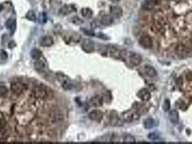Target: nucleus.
<instances>
[{
    "label": "nucleus",
    "mask_w": 192,
    "mask_h": 144,
    "mask_svg": "<svg viewBox=\"0 0 192 144\" xmlns=\"http://www.w3.org/2000/svg\"><path fill=\"white\" fill-rule=\"evenodd\" d=\"M57 79L62 84V87L64 90H71L73 87V85L69 77H66L62 73H58L56 74Z\"/></svg>",
    "instance_id": "nucleus-1"
},
{
    "label": "nucleus",
    "mask_w": 192,
    "mask_h": 144,
    "mask_svg": "<svg viewBox=\"0 0 192 144\" xmlns=\"http://www.w3.org/2000/svg\"><path fill=\"white\" fill-rule=\"evenodd\" d=\"M122 120L127 123H131L133 121H137L140 119V115L137 110H129L123 112L122 115Z\"/></svg>",
    "instance_id": "nucleus-2"
},
{
    "label": "nucleus",
    "mask_w": 192,
    "mask_h": 144,
    "mask_svg": "<svg viewBox=\"0 0 192 144\" xmlns=\"http://www.w3.org/2000/svg\"><path fill=\"white\" fill-rule=\"evenodd\" d=\"M176 54L180 57H187L192 55V49L183 44H178L175 48Z\"/></svg>",
    "instance_id": "nucleus-3"
},
{
    "label": "nucleus",
    "mask_w": 192,
    "mask_h": 144,
    "mask_svg": "<svg viewBox=\"0 0 192 144\" xmlns=\"http://www.w3.org/2000/svg\"><path fill=\"white\" fill-rule=\"evenodd\" d=\"M64 120V115L62 111L55 110L50 113L48 121L51 124H57Z\"/></svg>",
    "instance_id": "nucleus-4"
},
{
    "label": "nucleus",
    "mask_w": 192,
    "mask_h": 144,
    "mask_svg": "<svg viewBox=\"0 0 192 144\" xmlns=\"http://www.w3.org/2000/svg\"><path fill=\"white\" fill-rule=\"evenodd\" d=\"M33 112H23L17 116V121L20 125H26L28 124L33 119Z\"/></svg>",
    "instance_id": "nucleus-5"
},
{
    "label": "nucleus",
    "mask_w": 192,
    "mask_h": 144,
    "mask_svg": "<svg viewBox=\"0 0 192 144\" xmlns=\"http://www.w3.org/2000/svg\"><path fill=\"white\" fill-rule=\"evenodd\" d=\"M10 88L12 92L16 95H20L24 93L25 90L26 89L25 85L22 84L20 82H17V81H15L13 82L10 85Z\"/></svg>",
    "instance_id": "nucleus-6"
},
{
    "label": "nucleus",
    "mask_w": 192,
    "mask_h": 144,
    "mask_svg": "<svg viewBox=\"0 0 192 144\" xmlns=\"http://www.w3.org/2000/svg\"><path fill=\"white\" fill-rule=\"evenodd\" d=\"M33 95L35 98L39 99V100H45L47 98L48 96L47 91L45 88L42 87H36L34 88L33 91Z\"/></svg>",
    "instance_id": "nucleus-7"
},
{
    "label": "nucleus",
    "mask_w": 192,
    "mask_h": 144,
    "mask_svg": "<svg viewBox=\"0 0 192 144\" xmlns=\"http://www.w3.org/2000/svg\"><path fill=\"white\" fill-rule=\"evenodd\" d=\"M139 43L143 48H147V49L152 48V46H153V41H152L150 36L147 35H144L141 36L140 40H139Z\"/></svg>",
    "instance_id": "nucleus-8"
},
{
    "label": "nucleus",
    "mask_w": 192,
    "mask_h": 144,
    "mask_svg": "<svg viewBox=\"0 0 192 144\" xmlns=\"http://www.w3.org/2000/svg\"><path fill=\"white\" fill-rule=\"evenodd\" d=\"M34 67H35V70L40 73H45L48 69L47 64H46L45 60H42L41 58L35 60Z\"/></svg>",
    "instance_id": "nucleus-9"
},
{
    "label": "nucleus",
    "mask_w": 192,
    "mask_h": 144,
    "mask_svg": "<svg viewBox=\"0 0 192 144\" xmlns=\"http://www.w3.org/2000/svg\"><path fill=\"white\" fill-rule=\"evenodd\" d=\"M82 48L85 52L92 53L95 49V44L90 39H85L82 43Z\"/></svg>",
    "instance_id": "nucleus-10"
},
{
    "label": "nucleus",
    "mask_w": 192,
    "mask_h": 144,
    "mask_svg": "<svg viewBox=\"0 0 192 144\" xmlns=\"http://www.w3.org/2000/svg\"><path fill=\"white\" fill-rule=\"evenodd\" d=\"M129 62L133 66H138L142 62L141 55L134 52H129Z\"/></svg>",
    "instance_id": "nucleus-11"
},
{
    "label": "nucleus",
    "mask_w": 192,
    "mask_h": 144,
    "mask_svg": "<svg viewBox=\"0 0 192 144\" xmlns=\"http://www.w3.org/2000/svg\"><path fill=\"white\" fill-rule=\"evenodd\" d=\"M90 119L91 120H93L95 122H100L101 121L102 119L103 118V112L98 110H94L91 111L88 115Z\"/></svg>",
    "instance_id": "nucleus-12"
},
{
    "label": "nucleus",
    "mask_w": 192,
    "mask_h": 144,
    "mask_svg": "<svg viewBox=\"0 0 192 144\" xmlns=\"http://www.w3.org/2000/svg\"><path fill=\"white\" fill-rule=\"evenodd\" d=\"M0 133L3 135H9L10 133V127L7 124L5 120L2 119L0 120Z\"/></svg>",
    "instance_id": "nucleus-13"
},
{
    "label": "nucleus",
    "mask_w": 192,
    "mask_h": 144,
    "mask_svg": "<svg viewBox=\"0 0 192 144\" xmlns=\"http://www.w3.org/2000/svg\"><path fill=\"white\" fill-rule=\"evenodd\" d=\"M39 43H40L41 46L43 47H50L54 43V40L49 35H46V36H43L40 39Z\"/></svg>",
    "instance_id": "nucleus-14"
},
{
    "label": "nucleus",
    "mask_w": 192,
    "mask_h": 144,
    "mask_svg": "<svg viewBox=\"0 0 192 144\" xmlns=\"http://www.w3.org/2000/svg\"><path fill=\"white\" fill-rule=\"evenodd\" d=\"M137 97L142 101H148L151 98V94L147 89H142L137 93Z\"/></svg>",
    "instance_id": "nucleus-15"
},
{
    "label": "nucleus",
    "mask_w": 192,
    "mask_h": 144,
    "mask_svg": "<svg viewBox=\"0 0 192 144\" xmlns=\"http://www.w3.org/2000/svg\"><path fill=\"white\" fill-rule=\"evenodd\" d=\"M110 13L116 18H120L123 15V10L118 6H112L110 8Z\"/></svg>",
    "instance_id": "nucleus-16"
},
{
    "label": "nucleus",
    "mask_w": 192,
    "mask_h": 144,
    "mask_svg": "<svg viewBox=\"0 0 192 144\" xmlns=\"http://www.w3.org/2000/svg\"><path fill=\"white\" fill-rule=\"evenodd\" d=\"M144 70H145V73L146 74L147 76L153 78L157 76V71L155 70L154 67H152L150 65H146L144 67Z\"/></svg>",
    "instance_id": "nucleus-17"
},
{
    "label": "nucleus",
    "mask_w": 192,
    "mask_h": 144,
    "mask_svg": "<svg viewBox=\"0 0 192 144\" xmlns=\"http://www.w3.org/2000/svg\"><path fill=\"white\" fill-rule=\"evenodd\" d=\"M74 11H75V8L72 5H64L60 9L59 13L63 15H67Z\"/></svg>",
    "instance_id": "nucleus-18"
},
{
    "label": "nucleus",
    "mask_w": 192,
    "mask_h": 144,
    "mask_svg": "<svg viewBox=\"0 0 192 144\" xmlns=\"http://www.w3.org/2000/svg\"><path fill=\"white\" fill-rule=\"evenodd\" d=\"M103 98L100 96H95V97H92L90 100V104L92 107H101L103 105Z\"/></svg>",
    "instance_id": "nucleus-19"
},
{
    "label": "nucleus",
    "mask_w": 192,
    "mask_h": 144,
    "mask_svg": "<svg viewBox=\"0 0 192 144\" xmlns=\"http://www.w3.org/2000/svg\"><path fill=\"white\" fill-rule=\"evenodd\" d=\"M169 118L171 123L176 124L179 121V114L175 110H173L169 112Z\"/></svg>",
    "instance_id": "nucleus-20"
},
{
    "label": "nucleus",
    "mask_w": 192,
    "mask_h": 144,
    "mask_svg": "<svg viewBox=\"0 0 192 144\" xmlns=\"http://www.w3.org/2000/svg\"><path fill=\"white\" fill-rule=\"evenodd\" d=\"M113 22H114L113 17H111V15H103V17H101V20H100V23H101L102 25H106V26L111 25L113 23Z\"/></svg>",
    "instance_id": "nucleus-21"
},
{
    "label": "nucleus",
    "mask_w": 192,
    "mask_h": 144,
    "mask_svg": "<svg viewBox=\"0 0 192 144\" xmlns=\"http://www.w3.org/2000/svg\"><path fill=\"white\" fill-rule=\"evenodd\" d=\"M111 125L114 126H119V125H122V120L120 119L118 117L116 113H114L113 112L111 115Z\"/></svg>",
    "instance_id": "nucleus-22"
},
{
    "label": "nucleus",
    "mask_w": 192,
    "mask_h": 144,
    "mask_svg": "<svg viewBox=\"0 0 192 144\" xmlns=\"http://www.w3.org/2000/svg\"><path fill=\"white\" fill-rule=\"evenodd\" d=\"M81 14L85 18H90V17H92L93 13H92V11L91 9L88 7H85L82 9Z\"/></svg>",
    "instance_id": "nucleus-23"
},
{
    "label": "nucleus",
    "mask_w": 192,
    "mask_h": 144,
    "mask_svg": "<svg viewBox=\"0 0 192 144\" xmlns=\"http://www.w3.org/2000/svg\"><path fill=\"white\" fill-rule=\"evenodd\" d=\"M31 55L32 56V58L35 60L39 59V58H41L42 56V53L40 50H39L38 48H33V49L31 51Z\"/></svg>",
    "instance_id": "nucleus-24"
},
{
    "label": "nucleus",
    "mask_w": 192,
    "mask_h": 144,
    "mask_svg": "<svg viewBox=\"0 0 192 144\" xmlns=\"http://www.w3.org/2000/svg\"><path fill=\"white\" fill-rule=\"evenodd\" d=\"M5 25H6V28L7 29L10 30H14L15 29V20H13V19H8L7 20L6 23H5Z\"/></svg>",
    "instance_id": "nucleus-25"
},
{
    "label": "nucleus",
    "mask_w": 192,
    "mask_h": 144,
    "mask_svg": "<svg viewBox=\"0 0 192 144\" xmlns=\"http://www.w3.org/2000/svg\"><path fill=\"white\" fill-rule=\"evenodd\" d=\"M144 126L147 129H151L155 126V121L152 118H149L146 119L144 122Z\"/></svg>",
    "instance_id": "nucleus-26"
},
{
    "label": "nucleus",
    "mask_w": 192,
    "mask_h": 144,
    "mask_svg": "<svg viewBox=\"0 0 192 144\" xmlns=\"http://www.w3.org/2000/svg\"><path fill=\"white\" fill-rule=\"evenodd\" d=\"M155 7V6L153 5V3L151 2L150 0H146V1H145V2H144L142 5L143 9H145V10H148V11L153 9Z\"/></svg>",
    "instance_id": "nucleus-27"
},
{
    "label": "nucleus",
    "mask_w": 192,
    "mask_h": 144,
    "mask_svg": "<svg viewBox=\"0 0 192 144\" xmlns=\"http://www.w3.org/2000/svg\"><path fill=\"white\" fill-rule=\"evenodd\" d=\"M124 142L127 143H133L136 142V139L132 135H126L124 137Z\"/></svg>",
    "instance_id": "nucleus-28"
},
{
    "label": "nucleus",
    "mask_w": 192,
    "mask_h": 144,
    "mask_svg": "<svg viewBox=\"0 0 192 144\" xmlns=\"http://www.w3.org/2000/svg\"><path fill=\"white\" fill-rule=\"evenodd\" d=\"M26 18L31 20V21H35L36 20V15H35L33 11H28V13L26 14Z\"/></svg>",
    "instance_id": "nucleus-29"
},
{
    "label": "nucleus",
    "mask_w": 192,
    "mask_h": 144,
    "mask_svg": "<svg viewBox=\"0 0 192 144\" xmlns=\"http://www.w3.org/2000/svg\"><path fill=\"white\" fill-rule=\"evenodd\" d=\"M170 107H171V103H170V101L168 100H165L163 102V110L167 112V111L169 110Z\"/></svg>",
    "instance_id": "nucleus-30"
},
{
    "label": "nucleus",
    "mask_w": 192,
    "mask_h": 144,
    "mask_svg": "<svg viewBox=\"0 0 192 144\" xmlns=\"http://www.w3.org/2000/svg\"><path fill=\"white\" fill-rule=\"evenodd\" d=\"M70 39L72 40L73 42H74V43H78V42L80 40V39H81V36H80V35H78V34L75 33L74 34V35H72V37L70 38Z\"/></svg>",
    "instance_id": "nucleus-31"
},
{
    "label": "nucleus",
    "mask_w": 192,
    "mask_h": 144,
    "mask_svg": "<svg viewBox=\"0 0 192 144\" xmlns=\"http://www.w3.org/2000/svg\"><path fill=\"white\" fill-rule=\"evenodd\" d=\"M8 89L5 86H0V96H5L7 94Z\"/></svg>",
    "instance_id": "nucleus-32"
},
{
    "label": "nucleus",
    "mask_w": 192,
    "mask_h": 144,
    "mask_svg": "<svg viewBox=\"0 0 192 144\" xmlns=\"http://www.w3.org/2000/svg\"><path fill=\"white\" fill-rule=\"evenodd\" d=\"M72 22L74 24H76V25H80V24H82V23L83 22L82 20L77 17H72Z\"/></svg>",
    "instance_id": "nucleus-33"
},
{
    "label": "nucleus",
    "mask_w": 192,
    "mask_h": 144,
    "mask_svg": "<svg viewBox=\"0 0 192 144\" xmlns=\"http://www.w3.org/2000/svg\"><path fill=\"white\" fill-rule=\"evenodd\" d=\"M0 58H2V60H6L7 58V54L6 51H0Z\"/></svg>",
    "instance_id": "nucleus-34"
},
{
    "label": "nucleus",
    "mask_w": 192,
    "mask_h": 144,
    "mask_svg": "<svg viewBox=\"0 0 192 144\" xmlns=\"http://www.w3.org/2000/svg\"><path fill=\"white\" fill-rule=\"evenodd\" d=\"M82 31L84 32V33L87 35H89V36H93V35H95L92 31L89 30H87V29H82Z\"/></svg>",
    "instance_id": "nucleus-35"
},
{
    "label": "nucleus",
    "mask_w": 192,
    "mask_h": 144,
    "mask_svg": "<svg viewBox=\"0 0 192 144\" xmlns=\"http://www.w3.org/2000/svg\"><path fill=\"white\" fill-rule=\"evenodd\" d=\"M148 138H149L150 140H156L158 138V135L155 133H150L149 134V135H148Z\"/></svg>",
    "instance_id": "nucleus-36"
},
{
    "label": "nucleus",
    "mask_w": 192,
    "mask_h": 144,
    "mask_svg": "<svg viewBox=\"0 0 192 144\" xmlns=\"http://www.w3.org/2000/svg\"><path fill=\"white\" fill-rule=\"evenodd\" d=\"M151 2L153 3V5L155 6H157V5H160L162 3L163 0H150Z\"/></svg>",
    "instance_id": "nucleus-37"
},
{
    "label": "nucleus",
    "mask_w": 192,
    "mask_h": 144,
    "mask_svg": "<svg viewBox=\"0 0 192 144\" xmlns=\"http://www.w3.org/2000/svg\"><path fill=\"white\" fill-rule=\"evenodd\" d=\"M15 46H16V43H15L14 41L9 42V45H8V47H9V48H11V49H12V48H13L15 47Z\"/></svg>",
    "instance_id": "nucleus-38"
},
{
    "label": "nucleus",
    "mask_w": 192,
    "mask_h": 144,
    "mask_svg": "<svg viewBox=\"0 0 192 144\" xmlns=\"http://www.w3.org/2000/svg\"><path fill=\"white\" fill-rule=\"evenodd\" d=\"M110 1H111L112 2H119L120 0H110Z\"/></svg>",
    "instance_id": "nucleus-39"
}]
</instances>
